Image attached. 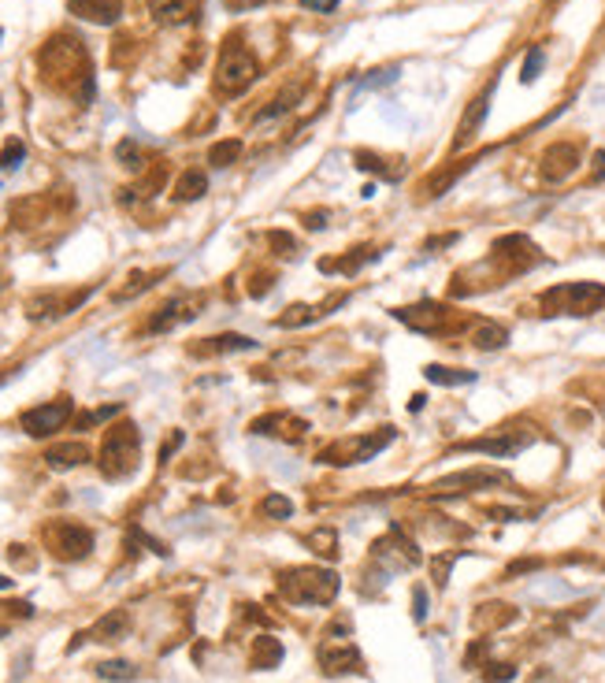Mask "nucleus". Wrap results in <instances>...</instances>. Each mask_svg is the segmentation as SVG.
Instances as JSON below:
<instances>
[{
  "label": "nucleus",
  "mask_w": 605,
  "mask_h": 683,
  "mask_svg": "<svg viewBox=\"0 0 605 683\" xmlns=\"http://www.w3.org/2000/svg\"><path fill=\"white\" fill-rule=\"evenodd\" d=\"M38 64H41V71H45V82H52V86H71L75 78H82V82L94 78V75H89L86 49H82V41H75V38H52V41L41 49Z\"/></svg>",
  "instance_id": "nucleus-1"
},
{
  "label": "nucleus",
  "mask_w": 605,
  "mask_h": 683,
  "mask_svg": "<svg viewBox=\"0 0 605 683\" xmlns=\"http://www.w3.org/2000/svg\"><path fill=\"white\" fill-rule=\"evenodd\" d=\"M279 591L293 606H327L339 595V576L327 569H290L279 576Z\"/></svg>",
  "instance_id": "nucleus-2"
},
{
  "label": "nucleus",
  "mask_w": 605,
  "mask_h": 683,
  "mask_svg": "<svg viewBox=\"0 0 605 683\" xmlns=\"http://www.w3.org/2000/svg\"><path fill=\"white\" fill-rule=\"evenodd\" d=\"M138 453H141V434L134 423H115L108 434H104V442H101V472L108 479H123L138 469Z\"/></svg>",
  "instance_id": "nucleus-3"
},
{
  "label": "nucleus",
  "mask_w": 605,
  "mask_h": 683,
  "mask_svg": "<svg viewBox=\"0 0 605 683\" xmlns=\"http://www.w3.org/2000/svg\"><path fill=\"white\" fill-rule=\"evenodd\" d=\"M546 316H591L605 305V287L598 283H564L538 297Z\"/></svg>",
  "instance_id": "nucleus-4"
},
{
  "label": "nucleus",
  "mask_w": 605,
  "mask_h": 683,
  "mask_svg": "<svg viewBox=\"0 0 605 683\" xmlns=\"http://www.w3.org/2000/svg\"><path fill=\"white\" fill-rule=\"evenodd\" d=\"M260 68L249 49L241 45H227L223 56H220V68H216V93L220 97H238V93H246L253 82H257Z\"/></svg>",
  "instance_id": "nucleus-5"
},
{
  "label": "nucleus",
  "mask_w": 605,
  "mask_h": 683,
  "mask_svg": "<svg viewBox=\"0 0 605 683\" xmlns=\"http://www.w3.org/2000/svg\"><path fill=\"white\" fill-rule=\"evenodd\" d=\"M390 442H394V427H379L372 434H353V439H342L335 446H327L320 453V460H327V464H360V460H372Z\"/></svg>",
  "instance_id": "nucleus-6"
},
{
  "label": "nucleus",
  "mask_w": 605,
  "mask_h": 683,
  "mask_svg": "<svg viewBox=\"0 0 605 683\" xmlns=\"http://www.w3.org/2000/svg\"><path fill=\"white\" fill-rule=\"evenodd\" d=\"M45 542L59 561H82V557L94 550V532L71 520H56L45 527Z\"/></svg>",
  "instance_id": "nucleus-7"
},
{
  "label": "nucleus",
  "mask_w": 605,
  "mask_h": 683,
  "mask_svg": "<svg viewBox=\"0 0 605 683\" xmlns=\"http://www.w3.org/2000/svg\"><path fill=\"white\" fill-rule=\"evenodd\" d=\"M71 413H75V405L68 397H59V401H49V405H38V409H26L23 416H19V427L30 434V439H45V434H52V431H59L68 420H71Z\"/></svg>",
  "instance_id": "nucleus-8"
},
{
  "label": "nucleus",
  "mask_w": 605,
  "mask_h": 683,
  "mask_svg": "<svg viewBox=\"0 0 605 683\" xmlns=\"http://www.w3.org/2000/svg\"><path fill=\"white\" fill-rule=\"evenodd\" d=\"M201 308H204V297H171V301H164L153 316H149V331L153 334H164V331H175V327H183V323H190V320H197L201 316Z\"/></svg>",
  "instance_id": "nucleus-9"
},
{
  "label": "nucleus",
  "mask_w": 605,
  "mask_h": 683,
  "mask_svg": "<svg viewBox=\"0 0 605 683\" xmlns=\"http://www.w3.org/2000/svg\"><path fill=\"white\" fill-rule=\"evenodd\" d=\"M405 327H412V331H423V334H442V331H449V323H453V313L446 305H435V301H420V305H412V308H398L394 313Z\"/></svg>",
  "instance_id": "nucleus-10"
},
{
  "label": "nucleus",
  "mask_w": 605,
  "mask_h": 683,
  "mask_svg": "<svg viewBox=\"0 0 605 683\" xmlns=\"http://www.w3.org/2000/svg\"><path fill=\"white\" fill-rule=\"evenodd\" d=\"M249 431L253 434H267V439H290V442H297V439H305L309 423L301 420V416H290V413H267V416L253 420Z\"/></svg>",
  "instance_id": "nucleus-11"
},
{
  "label": "nucleus",
  "mask_w": 605,
  "mask_h": 683,
  "mask_svg": "<svg viewBox=\"0 0 605 683\" xmlns=\"http://www.w3.org/2000/svg\"><path fill=\"white\" fill-rule=\"evenodd\" d=\"M509 476L505 472H494V469H468V472H457V476H446L435 483L438 494H461V490H483V487H498L505 483Z\"/></svg>",
  "instance_id": "nucleus-12"
},
{
  "label": "nucleus",
  "mask_w": 605,
  "mask_h": 683,
  "mask_svg": "<svg viewBox=\"0 0 605 683\" xmlns=\"http://www.w3.org/2000/svg\"><path fill=\"white\" fill-rule=\"evenodd\" d=\"M576 164H580V149L557 141V145H550L546 152H542V178L561 182V178H568L572 171H576Z\"/></svg>",
  "instance_id": "nucleus-13"
},
{
  "label": "nucleus",
  "mask_w": 605,
  "mask_h": 683,
  "mask_svg": "<svg viewBox=\"0 0 605 683\" xmlns=\"http://www.w3.org/2000/svg\"><path fill=\"white\" fill-rule=\"evenodd\" d=\"M531 442V434H491V439H472V442H461V450L468 453H487V457H512V453H520L524 446Z\"/></svg>",
  "instance_id": "nucleus-14"
},
{
  "label": "nucleus",
  "mask_w": 605,
  "mask_h": 683,
  "mask_svg": "<svg viewBox=\"0 0 605 683\" xmlns=\"http://www.w3.org/2000/svg\"><path fill=\"white\" fill-rule=\"evenodd\" d=\"M68 12L86 19V23H97V26H112L123 15V0H68Z\"/></svg>",
  "instance_id": "nucleus-15"
},
{
  "label": "nucleus",
  "mask_w": 605,
  "mask_h": 683,
  "mask_svg": "<svg viewBox=\"0 0 605 683\" xmlns=\"http://www.w3.org/2000/svg\"><path fill=\"white\" fill-rule=\"evenodd\" d=\"M320 665L327 676H342V672H360V654L357 646H349L346 639L335 646V642H323L320 646Z\"/></svg>",
  "instance_id": "nucleus-16"
},
{
  "label": "nucleus",
  "mask_w": 605,
  "mask_h": 683,
  "mask_svg": "<svg viewBox=\"0 0 605 683\" xmlns=\"http://www.w3.org/2000/svg\"><path fill=\"white\" fill-rule=\"evenodd\" d=\"M491 93H494V82L479 93V97L468 105V112H465V119H461V127H457V138H453V149H465L475 134H479V127H483V119H487V108H491Z\"/></svg>",
  "instance_id": "nucleus-17"
},
{
  "label": "nucleus",
  "mask_w": 605,
  "mask_h": 683,
  "mask_svg": "<svg viewBox=\"0 0 605 683\" xmlns=\"http://www.w3.org/2000/svg\"><path fill=\"white\" fill-rule=\"evenodd\" d=\"M149 8H153V19L164 26H183L197 15L194 0H149Z\"/></svg>",
  "instance_id": "nucleus-18"
},
{
  "label": "nucleus",
  "mask_w": 605,
  "mask_h": 683,
  "mask_svg": "<svg viewBox=\"0 0 605 683\" xmlns=\"http://www.w3.org/2000/svg\"><path fill=\"white\" fill-rule=\"evenodd\" d=\"M89 460V450L82 442H59V446H49L45 450V464L56 472H68V469H78V464Z\"/></svg>",
  "instance_id": "nucleus-19"
},
{
  "label": "nucleus",
  "mask_w": 605,
  "mask_h": 683,
  "mask_svg": "<svg viewBox=\"0 0 605 683\" xmlns=\"http://www.w3.org/2000/svg\"><path fill=\"white\" fill-rule=\"evenodd\" d=\"M127 628H131V616L123 609H112L108 616H101L94 632H89V639L94 642H119V639H127Z\"/></svg>",
  "instance_id": "nucleus-20"
},
{
  "label": "nucleus",
  "mask_w": 605,
  "mask_h": 683,
  "mask_svg": "<svg viewBox=\"0 0 605 683\" xmlns=\"http://www.w3.org/2000/svg\"><path fill=\"white\" fill-rule=\"evenodd\" d=\"M246 350H257V342L246 338V334H216V338H204V346H194L197 357H208V353H246Z\"/></svg>",
  "instance_id": "nucleus-21"
},
{
  "label": "nucleus",
  "mask_w": 605,
  "mask_h": 683,
  "mask_svg": "<svg viewBox=\"0 0 605 683\" xmlns=\"http://www.w3.org/2000/svg\"><path fill=\"white\" fill-rule=\"evenodd\" d=\"M423 376L435 387H465V383H475V371H465V368H446V364H428L423 368Z\"/></svg>",
  "instance_id": "nucleus-22"
},
{
  "label": "nucleus",
  "mask_w": 605,
  "mask_h": 683,
  "mask_svg": "<svg viewBox=\"0 0 605 683\" xmlns=\"http://www.w3.org/2000/svg\"><path fill=\"white\" fill-rule=\"evenodd\" d=\"M204 194H208V175L197 171V168L183 171V178H178V186H175V201H201Z\"/></svg>",
  "instance_id": "nucleus-23"
},
{
  "label": "nucleus",
  "mask_w": 605,
  "mask_h": 683,
  "mask_svg": "<svg viewBox=\"0 0 605 683\" xmlns=\"http://www.w3.org/2000/svg\"><path fill=\"white\" fill-rule=\"evenodd\" d=\"M283 661V642L271 635H257L253 642V669H275Z\"/></svg>",
  "instance_id": "nucleus-24"
},
{
  "label": "nucleus",
  "mask_w": 605,
  "mask_h": 683,
  "mask_svg": "<svg viewBox=\"0 0 605 683\" xmlns=\"http://www.w3.org/2000/svg\"><path fill=\"white\" fill-rule=\"evenodd\" d=\"M505 342H509V331L498 327V323H483V327L472 334V346H475V350H501Z\"/></svg>",
  "instance_id": "nucleus-25"
},
{
  "label": "nucleus",
  "mask_w": 605,
  "mask_h": 683,
  "mask_svg": "<svg viewBox=\"0 0 605 683\" xmlns=\"http://www.w3.org/2000/svg\"><path fill=\"white\" fill-rule=\"evenodd\" d=\"M238 157H241V141H238V138L216 141V145L208 149V164H212V168H230Z\"/></svg>",
  "instance_id": "nucleus-26"
},
{
  "label": "nucleus",
  "mask_w": 605,
  "mask_h": 683,
  "mask_svg": "<svg viewBox=\"0 0 605 683\" xmlns=\"http://www.w3.org/2000/svg\"><path fill=\"white\" fill-rule=\"evenodd\" d=\"M97 676L101 679H115V683H131V679H138V665H131V661H101Z\"/></svg>",
  "instance_id": "nucleus-27"
},
{
  "label": "nucleus",
  "mask_w": 605,
  "mask_h": 683,
  "mask_svg": "<svg viewBox=\"0 0 605 683\" xmlns=\"http://www.w3.org/2000/svg\"><path fill=\"white\" fill-rule=\"evenodd\" d=\"M309 546H312L320 557H327V561H330V557H339V535L330 532V527H320V532H312V535H309Z\"/></svg>",
  "instance_id": "nucleus-28"
},
{
  "label": "nucleus",
  "mask_w": 605,
  "mask_h": 683,
  "mask_svg": "<svg viewBox=\"0 0 605 683\" xmlns=\"http://www.w3.org/2000/svg\"><path fill=\"white\" fill-rule=\"evenodd\" d=\"M316 316H320V308L293 305V308H286V316H279V320H275V327H305V323H312Z\"/></svg>",
  "instance_id": "nucleus-29"
},
{
  "label": "nucleus",
  "mask_w": 605,
  "mask_h": 683,
  "mask_svg": "<svg viewBox=\"0 0 605 683\" xmlns=\"http://www.w3.org/2000/svg\"><path fill=\"white\" fill-rule=\"evenodd\" d=\"M115 160L123 164L127 171H141V168H145V157H141L138 141H119V145H115Z\"/></svg>",
  "instance_id": "nucleus-30"
},
{
  "label": "nucleus",
  "mask_w": 605,
  "mask_h": 683,
  "mask_svg": "<svg viewBox=\"0 0 605 683\" xmlns=\"http://www.w3.org/2000/svg\"><path fill=\"white\" fill-rule=\"evenodd\" d=\"M23 160H26V145L19 138L5 141V152H0V171H19Z\"/></svg>",
  "instance_id": "nucleus-31"
},
{
  "label": "nucleus",
  "mask_w": 605,
  "mask_h": 683,
  "mask_svg": "<svg viewBox=\"0 0 605 683\" xmlns=\"http://www.w3.org/2000/svg\"><path fill=\"white\" fill-rule=\"evenodd\" d=\"M297 97H301V86H290V89L283 93V97H275V101H271V108H264L257 119L264 123V119H275V115H283V112H290V108L297 105Z\"/></svg>",
  "instance_id": "nucleus-32"
},
{
  "label": "nucleus",
  "mask_w": 605,
  "mask_h": 683,
  "mask_svg": "<svg viewBox=\"0 0 605 683\" xmlns=\"http://www.w3.org/2000/svg\"><path fill=\"white\" fill-rule=\"evenodd\" d=\"M260 513L271 516V520H286L293 513V505H290V498H283V494H267V498L260 502Z\"/></svg>",
  "instance_id": "nucleus-33"
},
{
  "label": "nucleus",
  "mask_w": 605,
  "mask_h": 683,
  "mask_svg": "<svg viewBox=\"0 0 605 683\" xmlns=\"http://www.w3.org/2000/svg\"><path fill=\"white\" fill-rule=\"evenodd\" d=\"M149 278H153V275H145V271H134V275L127 278L131 287H123V290H119V294H115V301H127V297H134V294L149 290V287H153V283H149Z\"/></svg>",
  "instance_id": "nucleus-34"
},
{
  "label": "nucleus",
  "mask_w": 605,
  "mask_h": 683,
  "mask_svg": "<svg viewBox=\"0 0 605 683\" xmlns=\"http://www.w3.org/2000/svg\"><path fill=\"white\" fill-rule=\"evenodd\" d=\"M119 413H123V405H104V409H94V413H86V416H78V427L86 431V427H94V423H104V420L119 416Z\"/></svg>",
  "instance_id": "nucleus-35"
},
{
  "label": "nucleus",
  "mask_w": 605,
  "mask_h": 683,
  "mask_svg": "<svg viewBox=\"0 0 605 683\" xmlns=\"http://www.w3.org/2000/svg\"><path fill=\"white\" fill-rule=\"evenodd\" d=\"M542 59H546V56H542V49H531V52H528V59H524V71H520V82H535V78H538V71H542Z\"/></svg>",
  "instance_id": "nucleus-36"
},
{
  "label": "nucleus",
  "mask_w": 605,
  "mask_h": 683,
  "mask_svg": "<svg viewBox=\"0 0 605 683\" xmlns=\"http://www.w3.org/2000/svg\"><path fill=\"white\" fill-rule=\"evenodd\" d=\"M267 241L279 250V257H297V241H293L290 234H283V231H271V234H267Z\"/></svg>",
  "instance_id": "nucleus-37"
},
{
  "label": "nucleus",
  "mask_w": 605,
  "mask_h": 683,
  "mask_svg": "<svg viewBox=\"0 0 605 683\" xmlns=\"http://www.w3.org/2000/svg\"><path fill=\"white\" fill-rule=\"evenodd\" d=\"M453 561H457V553L438 557V561H435V583H438V587H446V576H449V565H453Z\"/></svg>",
  "instance_id": "nucleus-38"
},
{
  "label": "nucleus",
  "mask_w": 605,
  "mask_h": 683,
  "mask_svg": "<svg viewBox=\"0 0 605 683\" xmlns=\"http://www.w3.org/2000/svg\"><path fill=\"white\" fill-rule=\"evenodd\" d=\"M301 8H309V12H335L339 8V0H301Z\"/></svg>",
  "instance_id": "nucleus-39"
},
{
  "label": "nucleus",
  "mask_w": 605,
  "mask_h": 683,
  "mask_svg": "<svg viewBox=\"0 0 605 683\" xmlns=\"http://www.w3.org/2000/svg\"><path fill=\"white\" fill-rule=\"evenodd\" d=\"M512 676H517V669H512V665H487V679H512Z\"/></svg>",
  "instance_id": "nucleus-40"
},
{
  "label": "nucleus",
  "mask_w": 605,
  "mask_h": 683,
  "mask_svg": "<svg viewBox=\"0 0 605 683\" xmlns=\"http://www.w3.org/2000/svg\"><path fill=\"white\" fill-rule=\"evenodd\" d=\"M412 616L416 620H423V616H428V595H423V587H416V595H412Z\"/></svg>",
  "instance_id": "nucleus-41"
},
{
  "label": "nucleus",
  "mask_w": 605,
  "mask_h": 683,
  "mask_svg": "<svg viewBox=\"0 0 605 683\" xmlns=\"http://www.w3.org/2000/svg\"><path fill=\"white\" fill-rule=\"evenodd\" d=\"M183 446V431H171V439L164 442V450H160V460H171V453Z\"/></svg>",
  "instance_id": "nucleus-42"
},
{
  "label": "nucleus",
  "mask_w": 605,
  "mask_h": 683,
  "mask_svg": "<svg viewBox=\"0 0 605 683\" xmlns=\"http://www.w3.org/2000/svg\"><path fill=\"white\" fill-rule=\"evenodd\" d=\"M223 5H227L230 12H246V8H257V5H264V0H223Z\"/></svg>",
  "instance_id": "nucleus-43"
},
{
  "label": "nucleus",
  "mask_w": 605,
  "mask_h": 683,
  "mask_svg": "<svg viewBox=\"0 0 605 683\" xmlns=\"http://www.w3.org/2000/svg\"><path fill=\"white\" fill-rule=\"evenodd\" d=\"M327 227V212H312L309 215V231H323Z\"/></svg>",
  "instance_id": "nucleus-44"
},
{
  "label": "nucleus",
  "mask_w": 605,
  "mask_h": 683,
  "mask_svg": "<svg viewBox=\"0 0 605 683\" xmlns=\"http://www.w3.org/2000/svg\"><path fill=\"white\" fill-rule=\"evenodd\" d=\"M594 178H605V149L594 157Z\"/></svg>",
  "instance_id": "nucleus-45"
},
{
  "label": "nucleus",
  "mask_w": 605,
  "mask_h": 683,
  "mask_svg": "<svg viewBox=\"0 0 605 683\" xmlns=\"http://www.w3.org/2000/svg\"><path fill=\"white\" fill-rule=\"evenodd\" d=\"M12 583H15V579H8V576H0V591H12Z\"/></svg>",
  "instance_id": "nucleus-46"
},
{
  "label": "nucleus",
  "mask_w": 605,
  "mask_h": 683,
  "mask_svg": "<svg viewBox=\"0 0 605 683\" xmlns=\"http://www.w3.org/2000/svg\"><path fill=\"white\" fill-rule=\"evenodd\" d=\"M5 635H8V632H5V628H0V639H5Z\"/></svg>",
  "instance_id": "nucleus-47"
},
{
  "label": "nucleus",
  "mask_w": 605,
  "mask_h": 683,
  "mask_svg": "<svg viewBox=\"0 0 605 683\" xmlns=\"http://www.w3.org/2000/svg\"><path fill=\"white\" fill-rule=\"evenodd\" d=\"M0 34H5V30H0Z\"/></svg>",
  "instance_id": "nucleus-48"
}]
</instances>
